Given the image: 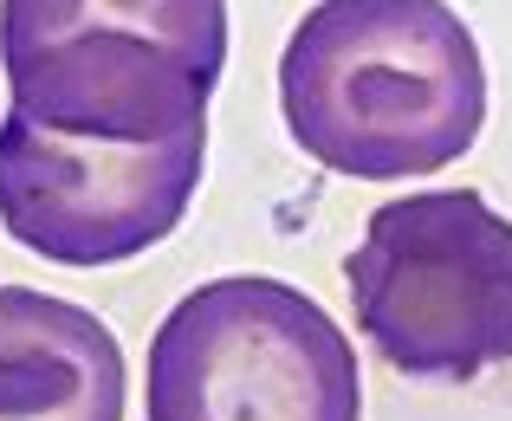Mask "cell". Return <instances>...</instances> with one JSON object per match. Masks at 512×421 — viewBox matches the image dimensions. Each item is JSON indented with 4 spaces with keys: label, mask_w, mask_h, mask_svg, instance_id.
<instances>
[{
    "label": "cell",
    "mask_w": 512,
    "mask_h": 421,
    "mask_svg": "<svg viewBox=\"0 0 512 421\" xmlns=\"http://www.w3.org/2000/svg\"><path fill=\"white\" fill-rule=\"evenodd\" d=\"M279 111L357 182L448 169L487 124V59L448 0H318L279 52Z\"/></svg>",
    "instance_id": "6da1fadb"
},
{
    "label": "cell",
    "mask_w": 512,
    "mask_h": 421,
    "mask_svg": "<svg viewBox=\"0 0 512 421\" xmlns=\"http://www.w3.org/2000/svg\"><path fill=\"white\" fill-rule=\"evenodd\" d=\"M7 111L91 143L208 130L227 0H0Z\"/></svg>",
    "instance_id": "7a4b0ae2"
},
{
    "label": "cell",
    "mask_w": 512,
    "mask_h": 421,
    "mask_svg": "<svg viewBox=\"0 0 512 421\" xmlns=\"http://www.w3.org/2000/svg\"><path fill=\"white\" fill-rule=\"evenodd\" d=\"M344 279L357 331L389 370L467 383L512 363V221L480 188L383 201Z\"/></svg>",
    "instance_id": "3957f363"
},
{
    "label": "cell",
    "mask_w": 512,
    "mask_h": 421,
    "mask_svg": "<svg viewBox=\"0 0 512 421\" xmlns=\"http://www.w3.org/2000/svg\"><path fill=\"white\" fill-rule=\"evenodd\" d=\"M150 421H363L344 324L286 279L234 273L169 305L143 370Z\"/></svg>",
    "instance_id": "277c9868"
},
{
    "label": "cell",
    "mask_w": 512,
    "mask_h": 421,
    "mask_svg": "<svg viewBox=\"0 0 512 421\" xmlns=\"http://www.w3.org/2000/svg\"><path fill=\"white\" fill-rule=\"evenodd\" d=\"M208 169V130L169 143H91L0 117V227L52 266H124L182 227Z\"/></svg>",
    "instance_id": "5b68a950"
},
{
    "label": "cell",
    "mask_w": 512,
    "mask_h": 421,
    "mask_svg": "<svg viewBox=\"0 0 512 421\" xmlns=\"http://www.w3.org/2000/svg\"><path fill=\"white\" fill-rule=\"evenodd\" d=\"M0 421H124V350L72 298L0 285Z\"/></svg>",
    "instance_id": "8992f818"
}]
</instances>
